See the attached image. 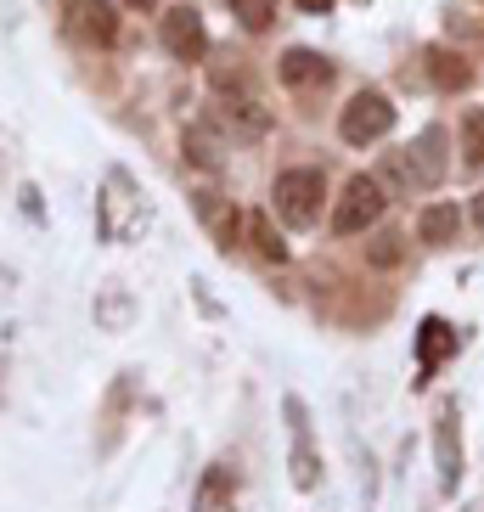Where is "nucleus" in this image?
<instances>
[{"instance_id": "obj_17", "label": "nucleus", "mask_w": 484, "mask_h": 512, "mask_svg": "<svg viewBox=\"0 0 484 512\" xmlns=\"http://www.w3.org/2000/svg\"><path fill=\"white\" fill-rule=\"evenodd\" d=\"M248 237H254L259 259H271V265H282V259H288V242L276 237V226H271V214H254V220H248Z\"/></svg>"}, {"instance_id": "obj_22", "label": "nucleus", "mask_w": 484, "mask_h": 512, "mask_svg": "<svg viewBox=\"0 0 484 512\" xmlns=\"http://www.w3.org/2000/svg\"><path fill=\"white\" fill-rule=\"evenodd\" d=\"M299 12H310V17H321V12H333V0H299Z\"/></svg>"}, {"instance_id": "obj_20", "label": "nucleus", "mask_w": 484, "mask_h": 512, "mask_svg": "<svg viewBox=\"0 0 484 512\" xmlns=\"http://www.w3.org/2000/svg\"><path fill=\"white\" fill-rule=\"evenodd\" d=\"M366 259H372L378 271H389V265H400V259H406V237H394V231H383V237L372 242V248H366Z\"/></svg>"}, {"instance_id": "obj_8", "label": "nucleus", "mask_w": 484, "mask_h": 512, "mask_svg": "<svg viewBox=\"0 0 484 512\" xmlns=\"http://www.w3.org/2000/svg\"><path fill=\"white\" fill-rule=\"evenodd\" d=\"M434 462H439V490L462 484V434H456V406H439L434 417Z\"/></svg>"}, {"instance_id": "obj_14", "label": "nucleus", "mask_w": 484, "mask_h": 512, "mask_svg": "<svg viewBox=\"0 0 484 512\" xmlns=\"http://www.w3.org/2000/svg\"><path fill=\"white\" fill-rule=\"evenodd\" d=\"M456 231H462V209H456V203H428V209L417 214V237H423L428 248L456 242Z\"/></svg>"}, {"instance_id": "obj_12", "label": "nucleus", "mask_w": 484, "mask_h": 512, "mask_svg": "<svg viewBox=\"0 0 484 512\" xmlns=\"http://www.w3.org/2000/svg\"><path fill=\"white\" fill-rule=\"evenodd\" d=\"M445 355H456V332H451V321L428 316L423 327H417V366H423V377H434Z\"/></svg>"}, {"instance_id": "obj_24", "label": "nucleus", "mask_w": 484, "mask_h": 512, "mask_svg": "<svg viewBox=\"0 0 484 512\" xmlns=\"http://www.w3.org/2000/svg\"><path fill=\"white\" fill-rule=\"evenodd\" d=\"M124 6H136V12H152V6H158V0H124Z\"/></svg>"}, {"instance_id": "obj_3", "label": "nucleus", "mask_w": 484, "mask_h": 512, "mask_svg": "<svg viewBox=\"0 0 484 512\" xmlns=\"http://www.w3.org/2000/svg\"><path fill=\"white\" fill-rule=\"evenodd\" d=\"M445 169H451V158H445V130H423L406 152H394L383 175L400 186H417V192H434L445 181Z\"/></svg>"}, {"instance_id": "obj_15", "label": "nucleus", "mask_w": 484, "mask_h": 512, "mask_svg": "<svg viewBox=\"0 0 484 512\" xmlns=\"http://www.w3.org/2000/svg\"><path fill=\"white\" fill-rule=\"evenodd\" d=\"M237 507V490H231V473L226 467H209L203 473V484H197V501L192 512H231Z\"/></svg>"}, {"instance_id": "obj_1", "label": "nucleus", "mask_w": 484, "mask_h": 512, "mask_svg": "<svg viewBox=\"0 0 484 512\" xmlns=\"http://www.w3.org/2000/svg\"><path fill=\"white\" fill-rule=\"evenodd\" d=\"M147 220H152L147 192L124 169H107L102 197H96V231H102V242H130L136 231H147Z\"/></svg>"}, {"instance_id": "obj_6", "label": "nucleus", "mask_w": 484, "mask_h": 512, "mask_svg": "<svg viewBox=\"0 0 484 512\" xmlns=\"http://www.w3.org/2000/svg\"><path fill=\"white\" fill-rule=\"evenodd\" d=\"M62 29L79 46H113L119 40V12L113 0H62Z\"/></svg>"}, {"instance_id": "obj_13", "label": "nucleus", "mask_w": 484, "mask_h": 512, "mask_svg": "<svg viewBox=\"0 0 484 512\" xmlns=\"http://www.w3.org/2000/svg\"><path fill=\"white\" fill-rule=\"evenodd\" d=\"M181 152L186 158H192L197 169H220L226 164V141H220V130H214V124H186V136H181Z\"/></svg>"}, {"instance_id": "obj_9", "label": "nucleus", "mask_w": 484, "mask_h": 512, "mask_svg": "<svg viewBox=\"0 0 484 512\" xmlns=\"http://www.w3.org/2000/svg\"><path fill=\"white\" fill-rule=\"evenodd\" d=\"M226 91V124L237 130V136H248V141H259V136H271V107L259 102L254 91H231V85H220Z\"/></svg>"}, {"instance_id": "obj_18", "label": "nucleus", "mask_w": 484, "mask_h": 512, "mask_svg": "<svg viewBox=\"0 0 484 512\" xmlns=\"http://www.w3.org/2000/svg\"><path fill=\"white\" fill-rule=\"evenodd\" d=\"M293 484H299V490H316L321 484V456L310 451L304 434H299V445H293Z\"/></svg>"}, {"instance_id": "obj_10", "label": "nucleus", "mask_w": 484, "mask_h": 512, "mask_svg": "<svg viewBox=\"0 0 484 512\" xmlns=\"http://www.w3.org/2000/svg\"><path fill=\"white\" fill-rule=\"evenodd\" d=\"M96 327L102 332H130V321H136V299H130V287L124 282H102L96 287Z\"/></svg>"}, {"instance_id": "obj_16", "label": "nucleus", "mask_w": 484, "mask_h": 512, "mask_svg": "<svg viewBox=\"0 0 484 512\" xmlns=\"http://www.w3.org/2000/svg\"><path fill=\"white\" fill-rule=\"evenodd\" d=\"M428 74H434V85H445V91H462L473 79V68L456 51H428Z\"/></svg>"}, {"instance_id": "obj_7", "label": "nucleus", "mask_w": 484, "mask_h": 512, "mask_svg": "<svg viewBox=\"0 0 484 512\" xmlns=\"http://www.w3.org/2000/svg\"><path fill=\"white\" fill-rule=\"evenodd\" d=\"M158 40H164V51L175 62H203L209 57V29H203V17L192 12V6H175V12H164V29H158Z\"/></svg>"}, {"instance_id": "obj_25", "label": "nucleus", "mask_w": 484, "mask_h": 512, "mask_svg": "<svg viewBox=\"0 0 484 512\" xmlns=\"http://www.w3.org/2000/svg\"><path fill=\"white\" fill-rule=\"evenodd\" d=\"M0 389H6V361H0Z\"/></svg>"}, {"instance_id": "obj_5", "label": "nucleus", "mask_w": 484, "mask_h": 512, "mask_svg": "<svg viewBox=\"0 0 484 512\" xmlns=\"http://www.w3.org/2000/svg\"><path fill=\"white\" fill-rule=\"evenodd\" d=\"M383 209H389V197H383V186L372 181V175H355V181L344 186V197L333 203V231L338 237H361L366 226H378Z\"/></svg>"}, {"instance_id": "obj_23", "label": "nucleus", "mask_w": 484, "mask_h": 512, "mask_svg": "<svg viewBox=\"0 0 484 512\" xmlns=\"http://www.w3.org/2000/svg\"><path fill=\"white\" fill-rule=\"evenodd\" d=\"M473 226H479V231H484V192H479V197H473Z\"/></svg>"}, {"instance_id": "obj_19", "label": "nucleus", "mask_w": 484, "mask_h": 512, "mask_svg": "<svg viewBox=\"0 0 484 512\" xmlns=\"http://www.w3.org/2000/svg\"><path fill=\"white\" fill-rule=\"evenodd\" d=\"M462 158L473 169H484V107H473L468 119H462Z\"/></svg>"}, {"instance_id": "obj_21", "label": "nucleus", "mask_w": 484, "mask_h": 512, "mask_svg": "<svg viewBox=\"0 0 484 512\" xmlns=\"http://www.w3.org/2000/svg\"><path fill=\"white\" fill-rule=\"evenodd\" d=\"M231 12L242 17V29H265L276 17V0H231Z\"/></svg>"}, {"instance_id": "obj_4", "label": "nucleus", "mask_w": 484, "mask_h": 512, "mask_svg": "<svg viewBox=\"0 0 484 512\" xmlns=\"http://www.w3.org/2000/svg\"><path fill=\"white\" fill-rule=\"evenodd\" d=\"M389 130H394V107L383 91L349 96V107L338 113V136H344L349 147H372V141H383Z\"/></svg>"}, {"instance_id": "obj_11", "label": "nucleus", "mask_w": 484, "mask_h": 512, "mask_svg": "<svg viewBox=\"0 0 484 512\" xmlns=\"http://www.w3.org/2000/svg\"><path fill=\"white\" fill-rule=\"evenodd\" d=\"M276 74H282V85H293V91H310V85H327V79H333V68H327V57L293 46L288 57L276 62Z\"/></svg>"}, {"instance_id": "obj_2", "label": "nucleus", "mask_w": 484, "mask_h": 512, "mask_svg": "<svg viewBox=\"0 0 484 512\" xmlns=\"http://www.w3.org/2000/svg\"><path fill=\"white\" fill-rule=\"evenodd\" d=\"M321 203H327V175L321 169H282L271 186V209L282 226L310 231L321 220Z\"/></svg>"}]
</instances>
